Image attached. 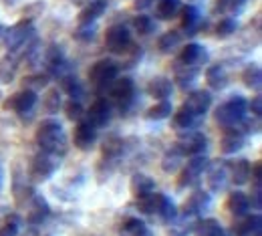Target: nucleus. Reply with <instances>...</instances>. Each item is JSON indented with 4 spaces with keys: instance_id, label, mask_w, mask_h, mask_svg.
I'll list each match as a JSON object with an SVG mask.
<instances>
[{
    "instance_id": "nucleus-44",
    "label": "nucleus",
    "mask_w": 262,
    "mask_h": 236,
    "mask_svg": "<svg viewBox=\"0 0 262 236\" xmlns=\"http://www.w3.org/2000/svg\"><path fill=\"white\" fill-rule=\"evenodd\" d=\"M65 115L67 119H71V121H79L81 117H83V105L79 101H67L65 105Z\"/></svg>"
},
{
    "instance_id": "nucleus-10",
    "label": "nucleus",
    "mask_w": 262,
    "mask_h": 236,
    "mask_svg": "<svg viewBox=\"0 0 262 236\" xmlns=\"http://www.w3.org/2000/svg\"><path fill=\"white\" fill-rule=\"evenodd\" d=\"M111 119V105L107 99H97L95 103H91V107L87 109V123L93 125L95 130L97 127H105Z\"/></svg>"
},
{
    "instance_id": "nucleus-18",
    "label": "nucleus",
    "mask_w": 262,
    "mask_h": 236,
    "mask_svg": "<svg viewBox=\"0 0 262 236\" xmlns=\"http://www.w3.org/2000/svg\"><path fill=\"white\" fill-rule=\"evenodd\" d=\"M164 200H165L164 194H156V192H151V194L139 196L137 202H135V208H137L141 214H147V216H151V214H160V210H162V206H164Z\"/></svg>"
},
{
    "instance_id": "nucleus-37",
    "label": "nucleus",
    "mask_w": 262,
    "mask_h": 236,
    "mask_svg": "<svg viewBox=\"0 0 262 236\" xmlns=\"http://www.w3.org/2000/svg\"><path fill=\"white\" fill-rule=\"evenodd\" d=\"M246 6V0H216V10L224 14H238Z\"/></svg>"
},
{
    "instance_id": "nucleus-31",
    "label": "nucleus",
    "mask_w": 262,
    "mask_h": 236,
    "mask_svg": "<svg viewBox=\"0 0 262 236\" xmlns=\"http://www.w3.org/2000/svg\"><path fill=\"white\" fill-rule=\"evenodd\" d=\"M173 125L178 130H192L194 125H198V115H194L192 111H188L186 107H182L173 115Z\"/></svg>"
},
{
    "instance_id": "nucleus-47",
    "label": "nucleus",
    "mask_w": 262,
    "mask_h": 236,
    "mask_svg": "<svg viewBox=\"0 0 262 236\" xmlns=\"http://www.w3.org/2000/svg\"><path fill=\"white\" fill-rule=\"evenodd\" d=\"M18 234V218L12 216L6 220V224L0 228V236H16Z\"/></svg>"
},
{
    "instance_id": "nucleus-28",
    "label": "nucleus",
    "mask_w": 262,
    "mask_h": 236,
    "mask_svg": "<svg viewBox=\"0 0 262 236\" xmlns=\"http://www.w3.org/2000/svg\"><path fill=\"white\" fill-rule=\"evenodd\" d=\"M196 79H198L196 67H188V65H182V63L178 61V67H176V83H178L180 87L190 89V87H194Z\"/></svg>"
},
{
    "instance_id": "nucleus-1",
    "label": "nucleus",
    "mask_w": 262,
    "mask_h": 236,
    "mask_svg": "<svg viewBox=\"0 0 262 236\" xmlns=\"http://www.w3.org/2000/svg\"><path fill=\"white\" fill-rule=\"evenodd\" d=\"M36 145L40 147V152L53 154V156H65L67 152V135L63 125L57 119H47L38 125L36 130Z\"/></svg>"
},
{
    "instance_id": "nucleus-14",
    "label": "nucleus",
    "mask_w": 262,
    "mask_h": 236,
    "mask_svg": "<svg viewBox=\"0 0 262 236\" xmlns=\"http://www.w3.org/2000/svg\"><path fill=\"white\" fill-rule=\"evenodd\" d=\"M206 59H208V53H206V49H204L202 45H198V42L186 45V47L182 49V53H180V63H182V65H188V67H198V65H202Z\"/></svg>"
},
{
    "instance_id": "nucleus-48",
    "label": "nucleus",
    "mask_w": 262,
    "mask_h": 236,
    "mask_svg": "<svg viewBox=\"0 0 262 236\" xmlns=\"http://www.w3.org/2000/svg\"><path fill=\"white\" fill-rule=\"evenodd\" d=\"M254 188V194L250 196V206H254L256 210H260L262 208V186H252Z\"/></svg>"
},
{
    "instance_id": "nucleus-5",
    "label": "nucleus",
    "mask_w": 262,
    "mask_h": 236,
    "mask_svg": "<svg viewBox=\"0 0 262 236\" xmlns=\"http://www.w3.org/2000/svg\"><path fill=\"white\" fill-rule=\"evenodd\" d=\"M57 168H59V156L38 152L34 156L33 164H31V180L33 182H45L57 171Z\"/></svg>"
},
{
    "instance_id": "nucleus-11",
    "label": "nucleus",
    "mask_w": 262,
    "mask_h": 236,
    "mask_svg": "<svg viewBox=\"0 0 262 236\" xmlns=\"http://www.w3.org/2000/svg\"><path fill=\"white\" fill-rule=\"evenodd\" d=\"M133 93H135V87H133V81L129 77H123V79H115L109 87V95L111 99L121 105H129L133 99Z\"/></svg>"
},
{
    "instance_id": "nucleus-20",
    "label": "nucleus",
    "mask_w": 262,
    "mask_h": 236,
    "mask_svg": "<svg viewBox=\"0 0 262 236\" xmlns=\"http://www.w3.org/2000/svg\"><path fill=\"white\" fill-rule=\"evenodd\" d=\"M147 91H149V95H151L154 99H158V101H167V99L171 97V93H173V83H171L167 77H156V79L149 81Z\"/></svg>"
},
{
    "instance_id": "nucleus-30",
    "label": "nucleus",
    "mask_w": 262,
    "mask_h": 236,
    "mask_svg": "<svg viewBox=\"0 0 262 236\" xmlns=\"http://www.w3.org/2000/svg\"><path fill=\"white\" fill-rule=\"evenodd\" d=\"M200 10L196 6H186L184 8V14H182V29L184 33L188 34H194L200 29Z\"/></svg>"
},
{
    "instance_id": "nucleus-41",
    "label": "nucleus",
    "mask_w": 262,
    "mask_h": 236,
    "mask_svg": "<svg viewBox=\"0 0 262 236\" xmlns=\"http://www.w3.org/2000/svg\"><path fill=\"white\" fill-rule=\"evenodd\" d=\"M59 109H61V93H59V89H51L45 97V111L57 113Z\"/></svg>"
},
{
    "instance_id": "nucleus-7",
    "label": "nucleus",
    "mask_w": 262,
    "mask_h": 236,
    "mask_svg": "<svg viewBox=\"0 0 262 236\" xmlns=\"http://www.w3.org/2000/svg\"><path fill=\"white\" fill-rule=\"evenodd\" d=\"M131 45V34L129 29L123 25H113L107 33H105V47L109 53L113 55H121L129 49Z\"/></svg>"
},
{
    "instance_id": "nucleus-22",
    "label": "nucleus",
    "mask_w": 262,
    "mask_h": 236,
    "mask_svg": "<svg viewBox=\"0 0 262 236\" xmlns=\"http://www.w3.org/2000/svg\"><path fill=\"white\" fill-rule=\"evenodd\" d=\"M131 192L135 194V198L151 194V192H156V180L151 176H147V174H133V178H131Z\"/></svg>"
},
{
    "instance_id": "nucleus-52",
    "label": "nucleus",
    "mask_w": 262,
    "mask_h": 236,
    "mask_svg": "<svg viewBox=\"0 0 262 236\" xmlns=\"http://www.w3.org/2000/svg\"><path fill=\"white\" fill-rule=\"evenodd\" d=\"M29 236H36V232H34V230H31V234H29Z\"/></svg>"
},
{
    "instance_id": "nucleus-32",
    "label": "nucleus",
    "mask_w": 262,
    "mask_h": 236,
    "mask_svg": "<svg viewBox=\"0 0 262 236\" xmlns=\"http://www.w3.org/2000/svg\"><path fill=\"white\" fill-rule=\"evenodd\" d=\"M242 83H244L248 89L260 91V87H262V71H260V67H256V65L246 67V71L242 73Z\"/></svg>"
},
{
    "instance_id": "nucleus-12",
    "label": "nucleus",
    "mask_w": 262,
    "mask_h": 236,
    "mask_svg": "<svg viewBox=\"0 0 262 236\" xmlns=\"http://www.w3.org/2000/svg\"><path fill=\"white\" fill-rule=\"evenodd\" d=\"M210 105H212V95H210V91H204V89L192 91L188 95V99L184 101V107L188 111H192L194 115H198V117H202L210 109Z\"/></svg>"
},
{
    "instance_id": "nucleus-21",
    "label": "nucleus",
    "mask_w": 262,
    "mask_h": 236,
    "mask_svg": "<svg viewBox=\"0 0 262 236\" xmlns=\"http://www.w3.org/2000/svg\"><path fill=\"white\" fill-rule=\"evenodd\" d=\"M206 171H208V184H210V188H212L214 192H222L230 180L228 166H226V164H220V166H216V168H210V166H208Z\"/></svg>"
},
{
    "instance_id": "nucleus-33",
    "label": "nucleus",
    "mask_w": 262,
    "mask_h": 236,
    "mask_svg": "<svg viewBox=\"0 0 262 236\" xmlns=\"http://www.w3.org/2000/svg\"><path fill=\"white\" fill-rule=\"evenodd\" d=\"M61 87H63V91H65L67 95L73 99V101H79V97L83 95V89H81V83L77 81V77L75 75H65L63 79H61Z\"/></svg>"
},
{
    "instance_id": "nucleus-29",
    "label": "nucleus",
    "mask_w": 262,
    "mask_h": 236,
    "mask_svg": "<svg viewBox=\"0 0 262 236\" xmlns=\"http://www.w3.org/2000/svg\"><path fill=\"white\" fill-rule=\"evenodd\" d=\"M182 10V0H160L156 4V14L162 20H171Z\"/></svg>"
},
{
    "instance_id": "nucleus-2",
    "label": "nucleus",
    "mask_w": 262,
    "mask_h": 236,
    "mask_svg": "<svg viewBox=\"0 0 262 236\" xmlns=\"http://www.w3.org/2000/svg\"><path fill=\"white\" fill-rule=\"evenodd\" d=\"M246 111L248 101L244 97H232L214 111V119L222 130H234L240 127V123L246 119Z\"/></svg>"
},
{
    "instance_id": "nucleus-23",
    "label": "nucleus",
    "mask_w": 262,
    "mask_h": 236,
    "mask_svg": "<svg viewBox=\"0 0 262 236\" xmlns=\"http://www.w3.org/2000/svg\"><path fill=\"white\" fill-rule=\"evenodd\" d=\"M244 143H246V139H244V132H240V130H226V135L222 137V152L224 154H236V152H240L242 147H244Z\"/></svg>"
},
{
    "instance_id": "nucleus-15",
    "label": "nucleus",
    "mask_w": 262,
    "mask_h": 236,
    "mask_svg": "<svg viewBox=\"0 0 262 236\" xmlns=\"http://www.w3.org/2000/svg\"><path fill=\"white\" fill-rule=\"evenodd\" d=\"M97 139V132L93 125H89L87 121H81L77 127H75V134H73V141L79 149H91V145L95 143Z\"/></svg>"
},
{
    "instance_id": "nucleus-34",
    "label": "nucleus",
    "mask_w": 262,
    "mask_h": 236,
    "mask_svg": "<svg viewBox=\"0 0 262 236\" xmlns=\"http://www.w3.org/2000/svg\"><path fill=\"white\" fill-rule=\"evenodd\" d=\"M14 71H16V59L12 55H6L0 61V83H10L14 79Z\"/></svg>"
},
{
    "instance_id": "nucleus-43",
    "label": "nucleus",
    "mask_w": 262,
    "mask_h": 236,
    "mask_svg": "<svg viewBox=\"0 0 262 236\" xmlns=\"http://www.w3.org/2000/svg\"><path fill=\"white\" fill-rule=\"evenodd\" d=\"M158 216H162L164 222H173V220H178V208H176V204L171 202L167 196H165L164 206H162V210H160Z\"/></svg>"
},
{
    "instance_id": "nucleus-27",
    "label": "nucleus",
    "mask_w": 262,
    "mask_h": 236,
    "mask_svg": "<svg viewBox=\"0 0 262 236\" xmlns=\"http://www.w3.org/2000/svg\"><path fill=\"white\" fill-rule=\"evenodd\" d=\"M228 176H230V180H232V184H236V186L248 184V180H250V162H248V160L236 162V164L232 166V169H228Z\"/></svg>"
},
{
    "instance_id": "nucleus-42",
    "label": "nucleus",
    "mask_w": 262,
    "mask_h": 236,
    "mask_svg": "<svg viewBox=\"0 0 262 236\" xmlns=\"http://www.w3.org/2000/svg\"><path fill=\"white\" fill-rule=\"evenodd\" d=\"M133 27H135V31H137L139 34H149V33H154L156 23H154L149 16L141 14V16H137V18L133 20Z\"/></svg>"
},
{
    "instance_id": "nucleus-51",
    "label": "nucleus",
    "mask_w": 262,
    "mask_h": 236,
    "mask_svg": "<svg viewBox=\"0 0 262 236\" xmlns=\"http://www.w3.org/2000/svg\"><path fill=\"white\" fill-rule=\"evenodd\" d=\"M137 236H151V234H149V232L145 230V232H141V234H137Z\"/></svg>"
},
{
    "instance_id": "nucleus-36",
    "label": "nucleus",
    "mask_w": 262,
    "mask_h": 236,
    "mask_svg": "<svg viewBox=\"0 0 262 236\" xmlns=\"http://www.w3.org/2000/svg\"><path fill=\"white\" fill-rule=\"evenodd\" d=\"M182 160H184V156L178 152V147L173 145L167 154L164 156V162H162V168H164V171H176L178 168H182Z\"/></svg>"
},
{
    "instance_id": "nucleus-46",
    "label": "nucleus",
    "mask_w": 262,
    "mask_h": 236,
    "mask_svg": "<svg viewBox=\"0 0 262 236\" xmlns=\"http://www.w3.org/2000/svg\"><path fill=\"white\" fill-rule=\"evenodd\" d=\"M147 228H145V224L139 220V218H129L125 224H123V232H127L131 236H137L141 234V232H145Z\"/></svg>"
},
{
    "instance_id": "nucleus-38",
    "label": "nucleus",
    "mask_w": 262,
    "mask_h": 236,
    "mask_svg": "<svg viewBox=\"0 0 262 236\" xmlns=\"http://www.w3.org/2000/svg\"><path fill=\"white\" fill-rule=\"evenodd\" d=\"M49 81H51L49 75H45V73H36V75H29V77L23 79V87H25V89H31V91H36V89L47 87Z\"/></svg>"
},
{
    "instance_id": "nucleus-8",
    "label": "nucleus",
    "mask_w": 262,
    "mask_h": 236,
    "mask_svg": "<svg viewBox=\"0 0 262 236\" xmlns=\"http://www.w3.org/2000/svg\"><path fill=\"white\" fill-rule=\"evenodd\" d=\"M176 147H178V152H180L182 156H190V158H192V156H198V154H204V152H206V147H208V137L204 134H200V132L186 134L178 139Z\"/></svg>"
},
{
    "instance_id": "nucleus-40",
    "label": "nucleus",
    "mask_w": 262,
    "mask_h": 236,
    "mask_svg": "<svg viewBox=\"0 0 262 236\" xmlns=\"http://www.w3.org/2000/svg\"><path fill=\"white\" fill-rule=\"evenodd\" d=\"M121 152H123V143H121L119 137H109L103 143V156L105 158H117Z\"/></svg>"
},
{
    "instance_id": "nucleus-53",
    "label": "nucleus",
    "mask_w": 262,
    "mask_h": 236,
    "mask_svg": "<svg viewBox=\"0 0 262 236\" xmlns=\"http://www.w3.org/2000/svg\"><path fill=\"white\" fill-rule=\"evenodd\" d=\"M0 184H2V176H0Z\"/></svg>"
},
{
    "instance_id": "nucleus-35",
    "label": "nucleus",
    "mask_w": 262,
    "mask_h": 236,
    "mask_svg": "<svg viewBox=\"0 0 262 236\" xmlns=\"http://www.w3.org/2000/svg\"><path fill=\"white\" fill-rule=\"evenodd\" d=\"M147 119H151V121H160V119H167L169 115H171V103L169 101H160L156 103L154 107H149L147 109Z\"/></svg>"
},
{
    "instance_id": "nucleus-17",
    "label": "nucleus",
    "mask_w": 262,
    "mask_h": 236,
    "mask_svg": "<svg viewBox=\"0 0 262 236\" xmlns=\"http://www.w3.org/2000/svg\"><path fill=\"white\" fill-rule=\"evenodd\" d=\"M51 214V208L47 200L42 196H36L31 194V200H29V222L31 224H40L47 220V216Z\"/></svg>"
},
{
    "instance_id": "nucleus-16",
    "label": "nucleus",
    "mask_w": 262,
    "mask_h": 236,
    "mask_svg": "<svg viewBox=\"0 0 262 236\" xmlns=\"http://www.w3.org/2000/svg\"><path fill=\"white\" fill-rule=\"evenodd\" d=\"M107 6H109L107 0H93V2H89V4L79 12V25H81V27L93 25L97 18H101V16L105 14Z\"/></svg>"
},
{
    "instance_id": "nucleus-24",
    "label": "nucleus",
    "mask_w": 262,
    "mask_h": 236,
    "mask_svg": "<svg viewBox=\"0 0 262 236\" xmlns=\"http://www.w3.org/2000/svg\"><path fill=\"white\" fill-rule=\"evenodd\" d=\"M194 232L196 236H228L220 226V222L214 218H200L194 224Z\"/></svg>"
},
{
    "instance_id": "nucleus-9",
    "label": "nucleus",
    "mask_w": 262,
    "mask_h": 236,
    "mask_svg": "<svg viewBox=\"0 0 262 236\" xmlns=\"http://www.w3.org/2000/svg\"><path fill=\"white\" fill-rule=\"evenodd\" d=\"M36 91H31V89H23L18 93H14L10 99H6L4 103V109H12L16 111L18 115H27L29 111H33V107L36 105Z\"/></svg>"
},
{
    "instance_id": "nucleus-50",
    "label": "nucleus",
    "mask_w": 262,
    "mask_h": 236,
    "mask_svg": "<svg viewBox=\"0 0 262 236\" xmlns=\"http://www.w3.org/2000/svg\"><path fill=\"white\" fill-rule=\"evenodd\" d=\"M4 33H6V29H4L2 25H0V38H4Z\"/></svg>"
},
{
    "instance_id": "nucleus-19",
    "label": "nucleus",
    "mask_w": 262,
    "mask_h": 236,
    "mask_svg": "<svg viewBox=\"0 0 262 236\" xmlns=\"http://www.w3.org/2000/svg\"><path fill=\"white\" fill-rule=\"evenodd\" d=\"M208 208H210V194L204 192V190H198V192H194V194L190 196V200L186 202L184 212H186V216H200V214H204Z\"/></svg>"
},
{
    "instance_id": "nucleus-3",
    "label": "nucleus",
    "mask_w": 262,
    "mask_h": 236,
    "mask_svg": "<svg viewBox=\"0 0 262 236\" xmlns=\"http://www.w3.org/2000/svg\"><path fill=\"white\" fill-rule=\"evenodd\" d=\"M117 65L109 59H103V61H97L91 71H89V81L97 87V91H109L111 83L117 79Z\"/></svg>"
},
{
    "instance_id": "nucleus-4",
    "label": "nucleus",
    "mask_w": 262,
    "mask_h": 236,
    "mask_svg": "<svg viewBox=\"0 0 262 236\" xmlns=\"http://www.w3.org/2000/svg\"><path fill=\"white\" fill-rule=\"evenodd\" d=\"M210 166V160L204 156V154H198V156H192L190 162L184 166L182 174H180V188H188V186H196L200 182V178L204 176V171Z\"/></svg>"
},
{
    "instance_id": "nucleus-49",
    "label": "nucleus",
    "mask_w": 262,
    "mask_h": 236,
    "mask_svg": "<svg viewBox=\"0 0 262 236\" xmlns=\"http://www.w3.org/2000/svg\"><path fill=\"white\" fill-rule=\"evenodd\" d=\"M248 107H250V111L254 113V117H256V119H260V115H262V99H260V95H256V97L250 101V105H248Z\"/></svg>"
},
{
    "instance_id": "nucleus-39",
    "label": "nucleus",
    "mask_w": 262,
    "mask_h": 236,
    "mask_svg": "<svg viewBox=\"0 0 262 236\" xmlns=\"http://www.w3.org/2000/svg\"><path fill=\"white\" fill-rule=\"evenodd\" d=\"M180 33L178 31H169V33H165L160 40H158V47H160V51L162 53H171L178 45H180Z\"/></svg>"
},
{
    "instance_id": "nucleus-26",
    "label": "nucleus",
    "mask_w": 262,
    "mask_h": 236,
    "mask_svg": "<svg viewBox=\"0 0 262 236\" xmlns=\"http://www.w3.org/2000/svg\"><path fill=\"white\" fill-rule=\"evenodd\" d=\"M206 83L214 89H224L228 85V73L222 65H212L206 71Z\"/></svg>"
},
{
    "instance_id": "nucleus-25",
    "label": "nucleus",
    "mask_w": 262,
    "mask_h": 236,
    "mask_svg": "<svg viewBox=\"0 0 262 236\" xmlns=\"http://www.w3.org/2000/svg\"><path fill=\"white\" fill-rule=\"evenodd\" d=\"M226 208H228L230 214H234V216L248 214V208H250L248 196L244 192H232L228 196V200H226Z\"/></svg>"
},
{
    "instance_id": "nucleus-13",
    "label": "nucleus",
    "mask_w": 262,
    "mask_h": 236,
    "mask_svg": "<svg viewBox=\"0 0 262 236\" xmlns=\"http://www.w3.org/2000/svg\"><path fill=\"white\" fill-rule=\"evenodd\" d=\"M242 220L234 226L236 236H262V218L260 214H244Z\"/></svg>"
},
{
    "instance_id": "nucleus-45",
    "label": "nucleus",
    "mask_w": 262,
    "mask_h": 236,
    "mask_svg": "<svg viewBox=\"0 0 262 236\" xmlns=\"http://www.w3.org/2000/svg\"><path fill=\"white\" fill-rule=\"evenodd\" d=\"M238 29V23H236V18H232V16H228V18H222L220 23H218V27H216V33L220 34V36H228V34H232L234 31Z\"/></svg>"
},
{
    "instance_id": "nucleus-6",
    "label": "nucleus",
    "mask_w": 262,
    "mask_h": 236,
    "mask_svg": "<svg viewBox=\"0 0 262 236\" xmlns=\"http://www.w3.org/2000/svg\"><path fill=\"white\" fill-rule=\"evenodd\" d=\"M33 36H34L33 23L31 20H20L12 29H6V33H4V45H6L8 51H16L23 45H27Z\"/></svg>"
}]
</instances>
